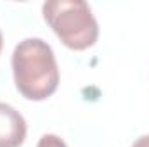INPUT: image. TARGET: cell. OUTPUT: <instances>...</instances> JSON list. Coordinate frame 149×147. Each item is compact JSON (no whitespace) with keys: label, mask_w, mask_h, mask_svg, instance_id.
Here are the masks:
<instances>
[{"label":"cell","mask_w":149,"mask_h":147,"mask_svg":"<svg viewBox=\"0 0 149 147\" xmlns=\"http://www.w3.org/2000/svg\"><path fill=\"white\" fill-rule=\"evenodd\" d=\"M16 88L28 101L49 99L59 85V68L54 52L42 38L19 42L12 54Z\"/></svg>","instance_id":"cell-1"},{"label":"cell","mask_w":149,"mask_h":147,"mask_svg":"<svg viewBox=\"0 0 149 147\" xmlns=\"http://www.w3.org/2000/svg\"><path fill=\"white\" fill-rule=\"evenodd\" d=\"M43 19L59 40L73 50L92 47L99 37V24L81 0H49L42 7Z\"/></svg>","instance_id":"cell-2"},{"label":"cell","mask_w":149,"mask_h":147,"mask_svg":"<svg viewBox=\"0 0 149 147\" xmlns=\"http://www.w3.org/2000/svg\"><path fill=\"white\" fill-rule=\"evenodd\" d=\"M26 139V121L19 111L0 102V147H19Z\"/></svg>","instance_id":"cell-3"},{"label":"cell","mask_w":149,"mask_h":147,"mask_svg":"<svg viewBox=\"0 0 149 147\" xmlns=\"http://www.w3.org/2000/svg\"><path fill=\"white\" fill-rule=\"evenodd\" d=\"M37 147H68L66 142L63 139H59L57 135H52V133H47L43 135L40 140H38Z\"/></svg>","instance_id":"cell-4"},{"label":"cell","mask_w":149,"mask_h":147,"mask_svg":"<svg viewBox=\"0 0 149 147\" xmlns=\"http://www.w3.org/2000/svg\"><path fill=\"white\" fill-rule=\"evenodd\" d=\"M132 147H149V135H144V137L137 139Z\"/></svg>","instance_id":"cell-5"},{"label":"cell","mask_w":149,"mask_h":147,"mask_svg":"<svg viewBox=\"0 0 149 147\" xmlns=\"http://www.w3.org/2000/svg\"><path fill=\"white\" fill-rule=\"evenodd\" d=\"M0 50H2V33H0Z\"/></svg>","instance_id":"cell-6"}]
</instances>
